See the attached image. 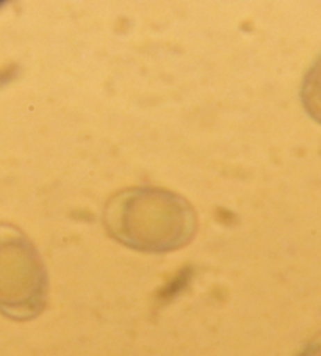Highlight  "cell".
I'll use <instances>...</instances> for the list:
<instances>
[{"mask_svg":"<svg viewBox=\"0 0 321 356\" xmlns=\"http://www.w3.org/2000/svg\"><path fill=\"white\" fill-rule=\"evenodd\" d=\"M105 226L116 241L146 253H166L190 243L197 218L190 202L168 190H122L105 206Z\"/></svg>","mask_w":321,"mask_h":356,"instance_id":"6da1fadb","label":"cell"},{"mask_svg":"<svg viewBox=\"0 0 321 356\" xmlns=\"http://www.w3.org/2000/svg\"><path fill=\"white\" fill-rule=\"evenodd\" d=\"M47 273L38 251L19 229L0 225V311L27 321L44 309Z\"/></svg>","mask_w":321,"mask_h":356,"instance_id":"7a4b0ae2","label":"cell"},{"mask_svg":"<svg viewBox=\"0 0 321 356\" xmlns=\"http://www.w3.org/2000/svg\"><path fill=\"white\" fill-rule=\"evenodd\" d=\"M302 102L307 112L321 122V58L307 72L302 85Z\"/></svg>","mask_w":321,"mask_h":356,"instance_id":"3957f363","label":"cell"},{"mask_svg":"<svg viewBox=\"0 0 321 356\" xmlns=\"http://www.w3.org/2000/svg\"><path fill=\"white\" fill-rule=\"evenodd\" d=\"M299 356H321V333L308 341Z\"/></svg>","mask_w":321,"mask_h":356,"instance_id":"277c9868","label":"cell"}]
</instances>
